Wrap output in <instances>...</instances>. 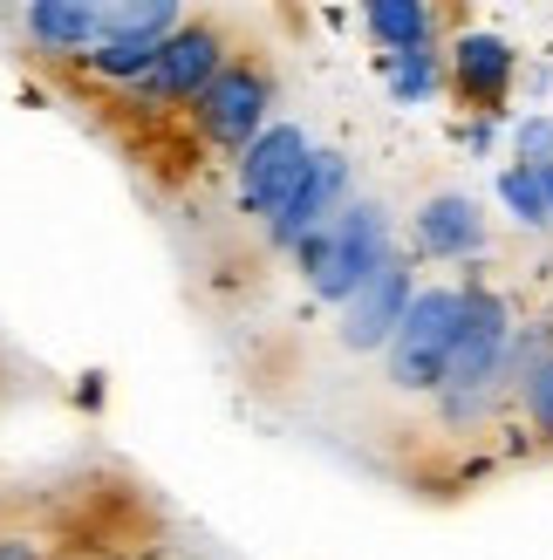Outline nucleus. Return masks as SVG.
<instances>
[{"instance_id":"nucleus-5","label":"nucleus","mask_w":553,"mask_h":560,"mask_svg":"<svg viewBox=\"0 0 553 560\" xmlns=\"http://www.w3.org/2000/svg\"><path fill=\"white\" fill-rule=\"evenodd\" d=\"M342 206H349V158H336V151H321L315 158V172H308V185L294 191V199L267 219V233H273V246H287V254H301L315 233H328L342 219Z\"/></svg>"},{"instance_id":"nucleus-1","label":"nucleus","mask_w":553,"mask_h":560,"mask_svg":"<svg viewBox=\"0 0 553 560\" xmlns=\"http://www.w3.org/2000/svg\"><path fill=\"white\" fill-rule=\"evenodd\" d=\"M294 260L308 267V288H315L321 301L349 307V301L363 294L369 280L383 273V267L397 260V254H390V212H383L376 199H349L336 226H328V233H315V240L301 246Z\"/></svg>"},{"instance_id":"nucleus-15","label":"nucleus","mask_w":553,"mask_h":560,"mask_svg":"<svg viewBox=\"0 0 553 560\" xmlns=\"http://www.w3.org/2000/svg\"><path fill=\"white\" fill-rule=\"evenodd\" d=\"M513 151H519V164H533V172H553V117H519Z\"/></svg>"},{"instance_id":"nucleus-9","label":"nucleus","mask_w":553,"mask_h":560,"mask_svg":"<svg viewBox=\"0 0 553 560\" xmlns=\"http://www.w3.org/2000/svg\"><path fill=\"white\" fill-rule=\"evenodd\" d=\"M513 69H519V55L506 35H458L451 42V75H458V90L472 96V103H499L513 90Z\"/></svg>"},{"instance_id":"nucleus-2","label":"nucleus","mask_w":553,"mask_h":560,"mask_svg":"<svg viewBox=\"0 0 553 560\" xmlns=\"http://www.w3.org/2000/svg\"><path fill=\"white\" fill-rule=\"evenodd\" d=\"M458 328H464V288H417V301H410V315L397 328V342L383 349L390 383L397 389H417V397H437L445 376H451Z\"/></svg>"},{"instance_id":"nucleus-16","label":"nucleus","mask_w":553,"mask_h":560,"mask_svg":"<svg viewBox=\"0 0 553 560\" xmlns=\"http://www.w3.org/2000/svg\"><path fill=\"white\" fill-rule=\"evenodd\" d=\"M519 410H527V424L540 438H553V362H540V370L527 376V389H519Z\"/></svg>"},{"instance_id":"nucleus-3","label":"nucleus","mask_w":553,"mask_h":560,"mask_svg":"<svg viewBox=\"0 0 553 560\" xmlns=\"http://www.w3.org/2000/svg\"><path fill=\"white\" fill-rule=\"evenodd\" d=\"M315 144H308V130L301 124H273L254 151L239 158V206L254 212V219H273L301 185H308V172H315Z\"/></svg>"},{"instance_id":"nucleus-11","label":"nucleus","mask_w":553,"mask_h":560,"mask_svg":"<svg viewBox=\"0 0 553 560\" xmlns=\"http://www.w3.org/2000/svg\"><path fill=\"white\" fill-rule=\"evenodd\" d=\"M172 35H157V27H103V42L90 48V69L109 75V82H137V75H157V55Z\"/></svg>"},{"instance_id":"nucleus-6","label":"nucleus","mask_w":553,"mask_h":560,"mask_svg":"<svg viewBox=\"0 0 553 560\" xmlns=\"http://www.w3.org/2000/svg\"><path fill=\"white\" fill-rule=\"evenodd\" d=\"M410 301H417V288H410V260H390L363 294L342 307V342L349 349H390L403 315H410Z\"/></svg>"},{"instance_id":"nucleus-18","label":"nucleus","mask_w":553,"mask_h":560,"mask_svg":"<svg viewBox=\"0 0 553 560\" xmlns=\"http://www.w3.org/2000/svg\"><path fill=\"white\" fill-rule=\"evenodd\" d=\"M546 199H553V172H546Z\"/></svg>"},{"instance_id":"nucleus-14","label":"nucleus","mask_w":553,"mask_h":560,"mask_svg":"<svg viewBox=\"0 0 553 560\" xmlns=\"http://www.w3.org/2000/svg\"><path fill=\"white\" fill-rule=\"evenodd\" d=\"M383 69H390V90H397V103H424V96L437 90V55H431V48L383 55Z\"/></svg>"},{"instance_id":"nucleus-4","label":"nucleus","mask_w":553,"mask_h":560,"mask_svg":"<svg viewBox=\"0 0 553 560\" xmlns=\"http://www.w3.org/2000/svg\"><path fill=\"white\" fill-rule=\"evenodd\" d=\"M191 109H199V130L219 137V144L239 151V158L273 130V124H267V75H260V69H226Z\"/></svg>"},{"instance_id":"nucleus-8","label":"nucleus","mask_w":553,"mask_h":560,"mask_svg":"<svg viewBox=\"0 0 553 560\" xmlns=\"http://www.w3.org/2000/svg\"><path fill=\"white\" fill-rule=\"evenodd\" d=\"M417 246L431 260H472L485 254V219L464 191H437V199L417 206Z\"/></svg>"},{"instance_id":"nucleus-10","label":"nucleus","mask_w":553,"mask_h":560,"mask_svg":"<svg viewBox=\"0 0 553 560\" xmlns=\"http://www.w3.org/2000/svg\"><path fill=\"white\" fill-rule=\"evenodd\" d=\"M27 35L48 55H90L103 42V8H90V0H42V8H27Z\"/></svg>"},{"instance_id":"nucleus-13","label":"nucleus","mask_w":553,"mask_h":560,"mask_svg":"<svg viewBox=\"0 0 553 560\" xmlns=\"http://www.w3.org/2000/svg\"><path fill=\"white\" fill-rule=\"evenodd\" d=\"M499 199H506V212L519 219V226H553L546 172H533V164H506V172H499Z\"/></svg>"},{"instance_id":"nucleus-12","label":"nucleus","mask_w":553,"mask_h":560,"mask_svg":"<svg viewBox=\"0 0 553 560\" xmlns=\"http://www.w3.org/2000/svg\"><path fill=\"white\" fill-rule=\"evenodd\" d=\"M363 21H369V35L383 42V55L431 48V27H437V14H431V8H417V0H376Z\"/></svg>"},{"instance_id":"nucleus-17","label":"nucleus","mask_w":553,"mask_h":560,"mask_svg":"<svg viewBox=\"0 0 553 560\" xmlns=\"http://www.w3.org/2000/svg\"><path fill=\"white\" fill-rule=\"evenodd\" d=\"M0 560H35V547H27V540H8V547H0Z\"/></svg>"},{"instance_id":"nucleus-7","label":"nucleus","mask_w":553,"mask_h":560,"mask_svg":"<svg viewBox=\"0 0 553 560\" xmlns=\"http://www.w3.org/2000/svg\"><path fill=\"white\" fill-rule=\"evenodd\" d=\"M219 75H226V42H219L205 21H185L178 35L164 42V55H157L151 90L157 96H178V103H199Z\"/></svg>"}]
</instances>
